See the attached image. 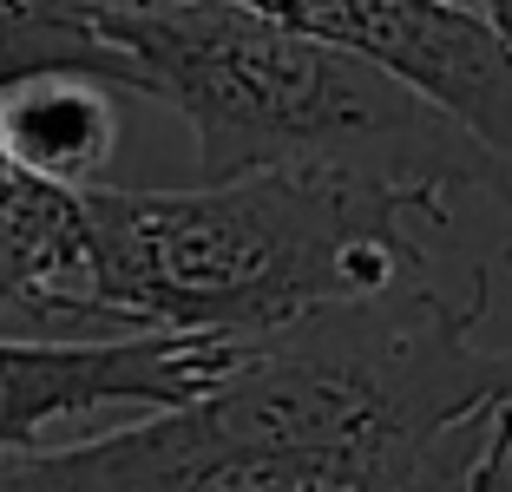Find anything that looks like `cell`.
I'll return each instance as SVG.
<instances>
[{"label":"cell","instance_id":"277c9868","mask_svg":"<svg viewBox=\"0 0 512 492\" xmlns=\"http://www.w3.org/2000/svg\"><path fill=\"white\" fill-rule=\"evenodd\" d=\"M243 342L217 335H119V342H14L0 335V460L33 453L53 420L165 414L230 374Z\"/></svg>","mask_w":512,"mask_h":492},{"label":"cell","instance_id":"30bf717a","mask_svg":"<svg viewBox=\"0 0 512 492\" xmlns=\"http://www.w3.org/2000/svg\"><path fill=\"white\" fill-rule=\"evenodd\" d=\"M493 191H499V204H506V224H512V178H499Z\"/></svg>","mask_w":512,"mask_h":492},{"label":"cell","instance_id":"7a4b0ae2","mask_svg":"<svg viewBox=\"0 0 512 492\" xmlns=\"http://www.w3.org/2000/svg\"><path fill=\"white\" fill-rule=\"evenodd\" d=\"M92 33L197 132V178L362 171V178L493 191V158L434 105L243 0H92Z\"/></svg>","mask_w":512,"mask_h":492},{"label":"cell","instance_id":"6da1fadb","mask_svg":"<svg viewBox=\"0 0 512 492\" xmlns=\"http://www.w3.org/2000/svg\"><path fill=\"white\" fill-rule=\"evenodd\" d=\"M447 191L362 171H250L197 191H79L86 289L125 335L270 342L329 309L427 289Z\"/></svg>","mask_w":512,"mask_h":492},{"label":"cell","instance_id":"9c48e42d","mask_svg":"<svg viewBox=\"0 0 512 492\" xmlns=\"http://www.w3.org/2000/svg\"><path fill=\"white\" fill-rule=\"evenodd\" d=\"M14 178V158H7V132H0V184Z\"/></svg>","mask_w":512,"mask_h":492},{"label":"cell","instance_id":"3957f363","mask_svg":"<svg viewBox=\"0 0 512 492\" xmlns=\"http://www.w3.org/2000/svg\"><path fill=\"white\" fill-rule=\"evenodd\" d=\"M296 33L342 46L493 158V184L512 178V46L467 0H243Z\"/></svg>","mask_w":512,"mask_h":492},{"label":"cell","instance_id":"8992f818","mask_svg":"<svg viewBox=\"0 0 512 492\" xmlns=\"http://www.w3.org/2000/svg\"><path fill=\"white\" fill-rule=\"evenodd\" d=\"M53 73L138 92L132 66L92 33V0H0V99L27 79H53Z\"/></svg>","mask_w":512,"mask_h":492},{"label":"cell","instance_id":"5b68a950","mask_svg":"<svg viewBox=\"0 0 512 492\" xmlns=\"http://www.w3.org/2000/svg\"><path fill=\"white\" fill-rule=\"evenodd\" d=\"M0 132H7L14 171L60 191H92L119 151V86L79 73L27 79L0 99Z\"/></svg>","mask_w":512,"mask_h":492},{"label":"cell","instance_id":"52a82bcc","mask_svg":"<svg viewBox=\"0 0 512 492\" xmlns=\"http://www.w3.org/2000/svg\"><path fill=\"white\" fill-rule=\"evenodd\" d=\"M467 7H480V14L493 20V33L512 46V0H467Z\"/></svg>","mask_w":512,"mask_h":492},{"label":"cell","instance_id":"ba28073f","mask_svg":"<svg viewBox=\"0 0 512 492\" xmlns=\"http://www.w3.org/2000/svg\"><path fill=\"white\" fill-rule=\"evenodd\" d=\"M486 492H512V440L493 453V473H486Z\"/></svg>","mask_w":512,"mask_h":492}]
</instances>
